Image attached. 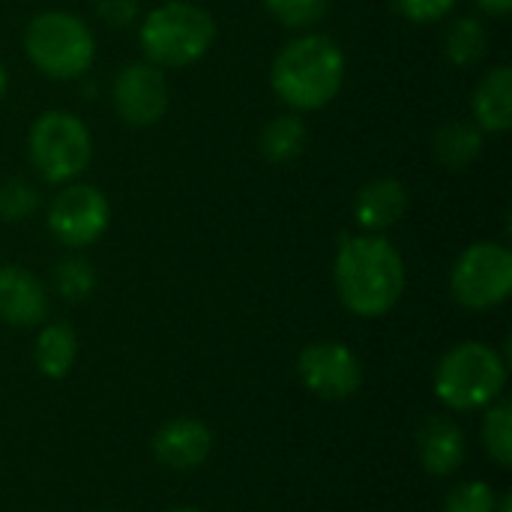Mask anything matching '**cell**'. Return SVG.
<instances>
[{
  "label": "cell",
  "mask_w": 512,
  "mask_h": 512,
  "mask_svg": "<svg viewBox=\"0 0 512 512\" xmlns=\"http://www.w3.org/2000/svg\"><path fill=\"white\" fill-rule=\"evenodd\" d=\"M333 282L348 312L357 318H381L402 300L405 264L387 237L351 234L339 243Z\"/></svg>",
  "instance_id": "cell-1"
},
{
  "label": "cell",
  "mask_w": 512,
  "mask_h": 512,
  "mask_svg": "<svg viewBox=\"0 0 512 512\" xmlns=\"http://www.w3.org/2000/svg\"><path fill=\"white\" fill-rule=\"evenodd\" d=\"M345 81V51L327 33L291 39L273 60L270 84L294 111H318L330 105Z\"/></svg>",
  "instance_id": "cell-2"
},
{
  "label": "cell",
  "mask_w": 512,
  "mask_h": 512,
  "mask_svg": "<svg viewBox=\"0 0 512 512\" xmlns=\"http://www.w3.org/2000/svg\"><path fill=\"white\" fill-rule=\"evenodd\" d=\"M138 39L147 63L180 69L198 63L210 51L216 39V21L207 9L189 0H168L147 12Z\"/></svg>",
  "instance_id": "cell-3"
},
{
  "label": "cell",
  "mask_w": 512,
  "mask_h": 512,
  "mask_svg": "<svg viewBox=\"0 0 512 512\" xmlns=\"http://www.w3.org/2000/svg\"><path fill=\"white\" fill-rule=\"evenodd\" d=\"M507 387V360L486 342L450 348L435 369V396L450 411H483Z\"/></svg>",
  "instance_id": "cell-4"
},
{
  "label": "cell",
  "mask_w": 512,
  "mask_h": 512,
  "mask_svg": "<svg viewBox=\"0 0 512 512\" xmlns=\"http://www.w3.org/2000/svg\"><path fill=\"white\" fill-rule=\"evenodd\" d=\"M24 51L45 78L72 81L90 69L96 39L72 12H39L24 30Z\"/></svg>",
  "instance_id": "cell-5"
},
{
  "label": "cell",
  "mask_w": 512,
  "mask_h": 512,
  "mask_svg": "<svg viewBox=\"0 0 512 512\" xmlns=\"http://www.w3.org/2000/svg\"><path fill=\"white\" fill-rule=\"evenodd\" d=\"M27 153L42 180L69 183L90 165L93 141H90L87 126L75 114L45 111L30 126Z\"/></svg>",
  "instance_id": "cell-6"
},
{
  "label": "cell",
  "mask_w": 512,
  "mask_h": 512,
  "mask_svg": "<svg viewBox=\"0 0 512 512\" xmlns=\"http://www.w3.org/2000/svg\"><path fill=\"white\" fill-rule=\"evenodd\" d=\"M450 291L459 306L474 312L501 306L512 291V252L501 243L468 246L453 264Z\"/></svg>",
  "instance_id": "cell-7"
},
{
  "label": "cell",
  "mask_w": 512,
  "mask_h": 512,
  "mask_svg": "<svg viewBox=\"0 0 512 512\" xmlns=\"http://www.w3.org/2000/svg\"><path fill=\"white\" fill-rule=\"evenodd\" d=\"M111 222V204L105 192L90 183L66 186L48 207V231L69 249L93 246Z\"/></svg>",
  "instance_id": "cell-8"
},
{
  "label": "cell",
  "mask_w": 512,
  "mask_h": 512,
  "mask_svg": "<svg viewBox=\"0 0 512 512\" xmlns=\"http://www.w3.org/2000/svg\"><path fill=\"white\" fill-rule=\"evenodd\" d=\"M303 387L324 402H345L363 387V363L342 342L306 345L297 357Z\"/></svg>",
  "instance_id": "cell-9"
},
{
  "label": "cell",
  "mask_w": 512,
  "mask_h": 512,
  "mask_svg": "<svg viewBox=\"0 0 512 512\" xmlns=\"http://www.w3.org/2000/svg\"><path fill=\"white\" fill-rule=\"evenodd\" d=\"M114 111L129 126H153L168 111V81L153 63H126L111 87Z\"/></svg>",
  "instance_id": "cell-10"
},
{
  "label": "cell",
  "mask_w": 512,
  "mask_h": 512,
  "mask_svg": "<svg viewBox=\"0 0 512 512\" xmlns=\"http://www.w3.org/2000/svg\"><path fill=\"white\" fill-rule=\"evenodd\" d=\"M153 456L168 471H195L207 462L213 450L210 429L195 417H174L159 426L150 441Z\"/></svg>",
  "instance_id": "cell-11"
},
{
  "label": "cell",
  "mask_w": 512,
  "mask_h": 512,
  "mask_svg": "<svg viewBox=\"0 0 512 512\" xmlns=\"http://www.w3.org/2000/svg\"><path fill=\"white\" fill-rule=\"evenodd\" d=\"M48 318V291L24 267H0V321L9 327H36Z\"/></svg>",
  "instance_id": "cell-12"
},
{
  "label": "cell",
  "mask_w": 512,
  "mask_h": 512,
  "mask_svg": "<svg viewBox=\"0 0 512 512\" xmlns=\"http://www.w3.org/2000/svg\"><path fill=\"white\" fill-rule=\"evenodd\" d=\"M417 453L432 477H450L468 456L465 429L450 417H429L417 432Z\"/></svg>",
  "instance_id": "cell-13"
},
{
  "label": "cell",
  "mask_w": 512,
  "mask_h": 512,
  "mask_svg": "<svg viewBox=\"0 0 512 512\" xmlns=\"http://www.w3.org/2000/svg\"><path fill=\"white\" fill-rule=\"evenodd\" d=\"M405 210H408V192L393 177H378V180L360 186V192L354 198V216L366 234L387 231L390 225H396L405 216Z\"/></svg>",
  "instance_id": "cell-14"
},
{
  "label": "cell",
  "mask_w": 512,
  "mask_h": 512,
  "mask_svg": "<svg viewBox=\"0 0 512 512\" xmlns=\"http://www.w3.org/2000/svg\"><path fill=\"white\" fill-rule=\"evenodd\" d=\"M474 120L483 132H507L512 126V69H489L474 90Z\"/></svg>",
  "instance_id": "cell-15"
},
{
  "label": "cell",
  "mask_w": 512,
  "mask_h": 512,
  "mask_svg": "<svg viewBox=\"0 0 512 512\" xmlns=\"http://www.w3.org/2000/svg\"><path fill=\"white\" fill-rule=\"evenodd\" d=\"M75 357H78V336L66 321L45 324L39 330L36 345H33V363L45 378L51 381L66 378L69 369L75 366Z\"/></svg>",
  "instance_id": "cell-16"
},
{
  "label": "cell",
  "mask_w": 512,
  "mask_h": 512,
  "mask_svg": "<svg viewBox=\"0 0 512 512\" xmlns=\"http://www.w3.org/2000/svg\"><path fill=\"white\" fill-rule=\"evenodd\" d=\"M480 150H483V129L471 120H450L435 129L432 153L450 171L468 168L480 156Z\"/></svg>",
  "instance_id": "cell-17"
},
{
  "label": "cell",
  "mask_w": 512,
  "mask_h": 512,
  "mask_svg": "<svg viewBox=\"0 0 512 512\" xmlns=\"http://www.w3.org/2000/svg\"><path fill=\"white\" fill-rule=\"evenodd\" d=\"M306 141H309L306 123H303L297 114H282V117H273V120L261 129L258 147H261V156H264L267 162H273V165H288V162H294V159L303 156Z\"/></svg>",
  "instance_id": "cell-18"
},
{
  "label": "cell",
  "mask_w": 512,
  "mask_h": 512,
  "mask_svg": "<svg viewBox=\"0 0 512 512\" xmlns=\"http://www.w3.org/2000/svg\"><path fill=\"white\" fill-rule=\"evenodd\" d=\"M444 51L453 66H477L489 51V33H486L483 21L474 15L456 18L447 30Z\"/></svg>",
  "instance_id": "cell-19"
},
{
  "label": "cell",
  "mask_w": 512,
  "mask_h": 512,
  "mask_svg": "<svg viewBox=\"0 0 512 512\" xmlns=\"http://www.w3.org/2000/svg\"><path fill=\"white\" fill-rule=\"evenodd\" d=\"M483 447L489 453V459L510 471L512 468V408L510 402H492L483 414Z\"/></svg>",
  "instance_id": "cell-20"
},
{
  "label": "cell",
  "mask_w": 512,
  "mask_h": 512,
  "mask_svg": "<svg viewBox=\"0 0 512 512\" xmlns=\"http://www.w3.org/2000/svg\"><path fill=\"white\" fill-rule=\"evenodd\" d=\"M54 285H57V294L69 303H81L93 294L96 288V270L87 258L81 255H69L57 264L54 270Z\"/></svg>",
  "instance_id": "cell-21"
},
{
  "label": "cell",
  "mask_w": 512,
  "mask_h": 512,
  "mask_svg": "<svg viewBox=\"0 0 512 512\" xmlns=\"http://www.w3.org/2000/svg\"><path fill=\"white\" fill-rule=\"evenodd\" d=\"M261 3L279 24L294 30L312 27L330 12V0H261Z\"/></svg>",
  "instance_id": "cell-22"
},
{
  "label": "cell",
  "mask_w": 512,
  "mask_h": 512,
  "mask_svg": "<svg viewBox=\"0 0 512 512\" xmlns=\"http://www.w3.org/2000/svg\"><path fill=\"white\" fill-rule=\"evenodd\" d=\"M36 207H39V192L33 183L21 177L0 183V219L3 222H24L27 216H33Z\"/></svg>",
  "instance_id": "cell-23"
},
{
  "label": "cell",
  "mask_w": 512,
  "mask_h": 512,
  "mask_svg": "<svg viewBox=\"0 0 512 512\" xmlns=\"http://www.w3.org/2000/svg\"><path fill=\"white\" fill-rule=\"evenodd\" d=\"M495 504H498V495L489 483L468 480V483H459L456 489L447 492L444 512H492Z\"/></svg>",
  "instance_id": "cell-24"
},
{
  "label": "cell",
  "mask_w": 512,
  "mask_h": 512,
  "mask_svg": "<svg viewBox=\"0 0 512 512\" xmlns=\"http://www.w3.org/2000/svg\"><path fill=\"white\" fill-rule=\"evenodd\" d=\"M390 6L414 24H435L456 6V0H390Z\"/></svg>",
  "instance_id": "cell-25"
},
{
  "label": "cell",
  "mask_w": 512,
  "mask_h": 512,
  "mask_svg": "<svg viewBox=\"0 0 512 512\" xmlns=\"http://www.w3.org/2000/svg\"><path fill=\"white\" fill-rule=\"evenodd\" d=\"M96 15L108 27L123 30V27L135 24V18H138V0H96Z\"/></svg>",
  "instance_id": "cell-26"
},
{
  "label": "cell",
  "mask_w": 512,
  "mask_h": 512,
  "mask_svg": "<svg viewBox=\"0 0 512 512\" xmlns=\"http://www.w3.org/2000/svg\"><path fill=\"white\" fill-rule=\"evenodd\" d=\"M483 12H489V15H510L512 9V0H474Z\"/></svg>",
  "instance_id": "cell-27"
},
{
  "label": "cell",
  "mask_w": 512,
  "mask_h": 512,
  "mask_svg": "<svg viewBox=\"0 0 512 512\" xmlns=\"http://www.w3.org/2000/svg\"><path fill=\"white\" fill-rule=\"evenodd\" d=\"M492 512H512V495H504V498H498V504H495V510Z\"/></svg>",
  "instance_id": "cell-28"
},
{
  "label": "cell",
  "mask_w": 512,
  "mask_h": 512,
  "mask_svg": "<svg viewBox=\"0 0 512 512\" xmlns=\"http://www.w3.org/2000/svg\"><path fill=\"white\" fill-rule=\"evenodd\" d=\"M6 69H3V63H0V99H3V93H6Z\"/></svg>",
  "instance_id": "cell-29"
},
{
  "label": "cell",
  "mask_w": 512,
  "mask_h": 512,
  "mask_svg": "<svg viewBox=\"0 0 512 512\" xmlns=\"http://www.w3.org/2000/svg\"><path fill=\"white\" fill-rule=\"evenodd\" d=\"M168 512H201L198 507H174V510H168Z\"/></svg>",
  "instance_id": "cell-30"
},
{
  "label": "cell",
  "mask_w": 512,
  "mask_h": 512,
  "mask_svg": "<svg viewBox=\"0 0 512 512\" xmlns=\"http://www.w3.org/2000/svg\"><path fill=\"white\" fill-rule=\"evenodd\" d=\"M105 512H117V510H105Z\"/></svg>",
  "instance_id": "cell-31"
}]
</instances>
